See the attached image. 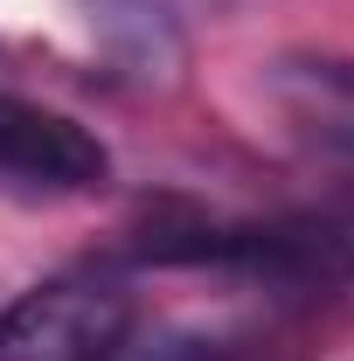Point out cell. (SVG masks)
I'll return each mask as SVG.
<instances>
[{"mask_svg": "<svg viewBox=\"0 0 354 361\" xmlns=\"http://www.w3.org/2000/svg\"><path fill=\"white\" fill-rule=\"evenodd\" d=\"M264 97L278 104L292 139L354 160V63L348 56H285L264 70Z\"/></svg>", "mask_w": 354, "mask_h": 361, "instance_id": "cell-3", "label": "cell"}, {"mask_svg": "<svg viewBox=\"0 0 354 361\" xmlns=\"http://www.w3.org/2000/svg\"><path fill=\"white\" fill-rule=\"evenodd\" d=\"M133 299L104 278H49L0 313V361H118Z\"/></svg>", "mask_w": 354, "mask_h": 361, "instance_id": "cell-1", "label": "cell"}, {"mask_svg": "<svg viewBox=\"0 0 354 361\" xmlns=\"http://www.w3.org/2000/svg\"><path fill=\"white\" fill-rule=\"evenodd\" d=\"M0 174L35 180V188H97L111 174V153L77 118L0 90Z\"/></svg>", "mask_w": 354, "mask_h": 361, "instance_id": "cell-2", "label": "cell"}]
</instances>
